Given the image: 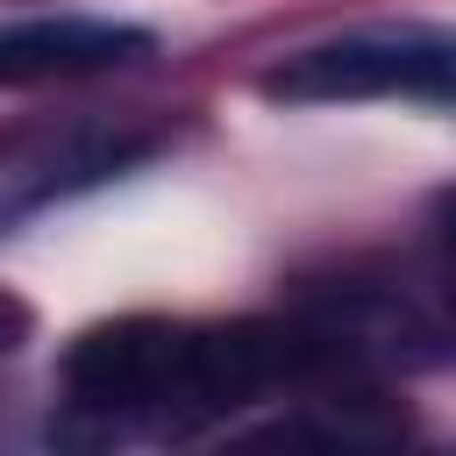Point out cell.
Listing matches in <instances>:
<instances>
[{
  "label": "cell",
  "mask_w": 456,
  "mask_h": 456,
  "mask_svg": "<svg viewBox=\"0 0 456 456\" xmlns=\"http://www.w3.org/2000/svg\"><path fill=\"white\" fill-rule=\"evenodd\" d=\"M157 50L150 28L107 21V14H21L0 21V93L7 86H64V78H100L128 71Z\"/></svg>",
  "instance_id": "3"
},
{
  "label": "cell",
  "mask_w": 456,
  "mask_h": 456,
  "mask_svg": "<svg viewBox=\"0 0 456 456\" xmlns=\"http://www.w3.org/2000/svg\"><path fill=\"white\" fill-rule=\"evenodd\" d=\"M278 107H363V100H406V107H456V28H349L328 43H306L278 57L256 78Z\"/></svg>",
  "instance_id": "2"
},
{
  "label": "cell",
  "mask_w": 456,
  "mask_h": 456,
  "mask_svg": "<svg viewBox=\"0 0 456 456\" xmlns=\"http://www.w3.org/2000/svg\"><path fill=\"white\" fill-rule=\"evenodd\" d=\"M363 356L292 321H107L64 349V420L57 442H192L228 428L242 406H349Z\"/></svg>",
  "instance_id": "1"
},
{
  "label": "cell",
  "mask_w": 456,
  "mask_h": 456,
  "mask_svg": "<svg viewBox=\"0 0 456 456\" xmlns=\"http://www.w3.org/2000/svg\"><path fill=\"white\" fill-rule=\"evenodd\" d=\"M21 342H28V306H21V299L0 285V363H7Z\"/></svg>",
  "instance_id": "5"
},
{
  "label": "cell",
  "mask_w": 456,
  "mask_h": 456,
  "mask_svg": "<svg viewBox=\"0 0 456 456\" xmlns=\"http://www.w3.org/2000/svg\"><path fill=\"white\" fill-rule=\"evenodd\" d=\"M157 150V135L142 128H64V135H36L21 150L0 157V235L28 214H43L64 192H86L128 164H142Z\"/></svg>",
  "instance_id": "4"
}]
</instances>
